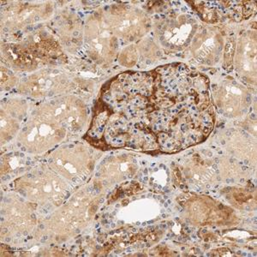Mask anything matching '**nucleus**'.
Segmentation results:
<instances>
[{
  "mask_svg": "<svg viewBox=\"0 0 257 257\" xmlns=\"http://www.w3.org/2000/svg\"><path fill=\"white\" fill-rule=\"evenodd\" d=\"M3 49L10 58H25L32 61L33 57L55 59L63 53L58 40L44 28L28 34L20 41L6 42Z\"/></svg>",
  "mask_w": 257,
  "mask_h": 257,
  "instance_id": "nucleus-5",
  "label": "nucleus"
},
{
  "mask_svg": "<svg viewBox=\"0 0 257 257\" xmlns=\"http://www.w3.org/2000/svg\"><path fill=\"white\" fill-rule=\"evenodd\" d=\"M199 27L198 21L187 12H173L159 19L155 35L163 47L181 49L191 43Z\"/></svg>",
  "mask_w": 257,
  "mask_h": 257,
  "instance_id": "nucleus-4",
  "label": "nucleus"
},
{
  "mask_svg": "<svg viewBox=\"0 0 257 257\" xmlns=\"http://www.w3.org/2000/svg\"><path fill=\"white\" fill-rule=\"evenodd\" d=\"M56 34L59 39V43L68 49L82 46V24L77 16L64 13L59 16L55 21Z\"/></svg>",
  "mask_w": 257,
  "mask_h": 257,
  "instance_id": "nucleus-10",
  "label": "nucleus"
},
{
  "mask_svg": "<svg viewBox=\"0 0 257 257\" xmlns=\"http://www.w3.org/2000/svg\"><path fill=\"white\" fill-rule=\"evenodd\" d=\"M84 47L97 60H107L117 53V36L109 26L104 13H95L87 21L84 30Z\"/></svg>",
  "mask_w": 257,
  "mask_h": 257,
  "instance_id": "nucleus-6",
  "label": "nucleus"
},
{
  "mask_svg": "<svg viewBox=\"0 0 257 257\" xmlns=\"http://www.w3.org/2000/svg\"><path fill=\"white\" fill-rule=\"evenodd\" d=\"M53 12L49 3L13 2L3 11V25L6 29L18 31L41 20L49 18Z\"/></svg>",
  "mask_w": 257,
  "mask_h": 257,
  "instance_id": "nucleus-7",
  "label": "nucleus"
},
{
  "mask_svg": "<svg viewBox=\"0 0 257 257\" xmlns=\"http://www.w3.org/2000/svg\"><path fill=\"white\" fill-rule=\"evenodd\" d=\"M224 46L225 42L219 31L208 26L199 27L190 43L193 55L203 63L219 59Z\"/></svg>",
  "mask_w": 257,
  "mask_h": 257,
  "instance_id": "nucleus-9",
  "label": "nucleus"
},
{
  "mask_svg": "<svg viewBox=\"0 0 257 257\" xmlns=\"http://www.w3.org/2000/svg\"><path fill=\"white\" fill-rule=\"evenodd\" d=\"M104 16L114 35L128 42L144 37L151 28V22L146 13L134 6H112Z\"/></svg>",
  "mask_w": 257,
  "mask_h": 257,
  "instance_id": "nucleus-3",
  "label": "nucleus"
},
{
  "mask_svg": "<svg viewBox=\"0 0 257 257\" xmlns=\"http://www.w3.org/2000/svg\"><path fill=\"white\" fill-rule=\"evenodd\" d=\"M149 131L160 150L174 153L204 141L214 124L209 81L184 64L153 70Z\"/></svg>",
  "mask_w": 257,
  "mask_h": 257,
  "instance_id": "nucleus-1",
  "label": "nucleus"
},
{
  "mask_svg": "<svg viewBox=\"0 0 257 257\" xmlns=\"http://www.w3.org/2000/svg\"><path fill=\"white\" fill-rule=\"evenodd\" d=\"M154 75L126 72L114 78L97 103L89 138L109 148L155 150L149 116Z\"/></svg>",
  "mask_w": 257,
  "mask_h": 257,
  "instance_id": "nucleus-2",
  "label": "nucleus"
},
{
  "mask_svg": "<svg viewBox=\"0 0 257 257\" xmlns=\"http://www.w3.org/2000/svg\"><path fill=\"white\" fill-rule=\"evenodd\" d=\"M217 105L229 116H238L248 105V92L234 80L222 81L214 87Z\"/></svg>",
  "mask_w": 257,
  "mask_h": 257,
  "instance_id": "nucleus-8",
  "label": "nucleus"
},
{
  "mask_svg": "<svg viewBox=\"0 0 257 257\" xmlns=\"http://www.w3.org/2000/svg\"><path fill=\"white\" fill-rule=\"evenodd\" d=\"M237 70L243 76H255L256 38L254 33H246L237 41L236 49Z\"/></svg>",
  "mask_w": 257,
  "mask_h": 257,
  "instance_id": "nucleus-11",
  "label": "nucleus"
}]
</instances>
